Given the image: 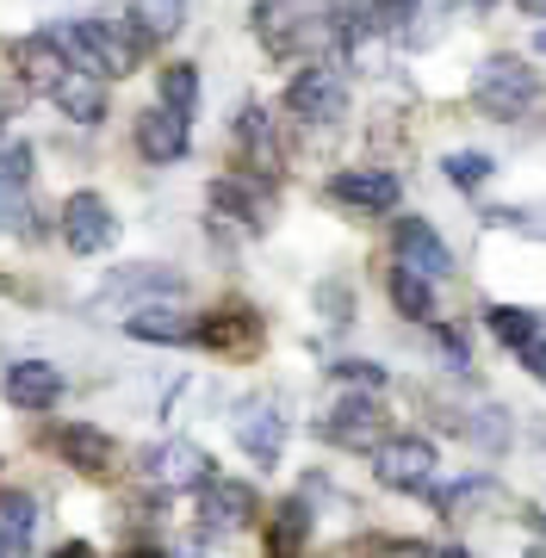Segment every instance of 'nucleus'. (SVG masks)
<instances>
[{
    "mask_svg": "<svg viewBox=\"0 0 546 558\" xmlns=\"http://www.w3.org/2000/svg\"><path fill=\"white\" fill-rule=\"evenodd\" d=\"M255 32L274 57H317L336 44V20H329L324 0H262Z\"/></svg>",
    "mask_w": 546,
    "mask_h": 558,
    "instance_id": "nucleus-1",
    "label": "nucleus"
},
{
    "mask_svg": "<svg viewBox=\"0 0 546 558\" xmlns=\"http://www.w3.org/2000/svg\"><path fill=\"white\" fill-rule=\"evenodd\" d=\"M57 44H62V57L75 62V69H87V75H100V81L131 75V69H137V57H143V44L131 38V25H112V20H75V25H62Z\"/></svg>",
    "mask_w": 546,
    "mask_h": 558,
    "instance_id": "nucleus-2",
    "label": "nucleus"
},
{
    "mask_svg": "<svg viewBox=\"0 0 546 558\" xmlns=\"http://www.w3.org/2000/svg\"><path fill=\"white\" fill-rule=\"evenodd\" d=\"M472 94H478V106H485L490 119H527L534 112V100H541V81H534V69L515 57H490L485 69H478V81H472Z\"/></svg>",
    "mask_w": 546,
    "mask_h": 558,
    "instance_id": "nucleus-3",
    "label": "nucleus"
},
{
    "mask_svg": "<svg viewBox=\"0 0 546 558\" xmlns=\"http://www.w3.org/2000/svg\"><path fill=\"white\" fill-rule=\"evenodd\" d=\"M435 447L423 435H398V440H373V478L385 490H410V497H428L435 484Z\"/></svg>",
    "mask_w": 546,
    "mask_h": 558,
    "instance_id": "nucleus-4",
    "label": "nucleus"
},
{
    "mask_svg": "<svg viewBox=\"0 0 546 558\" xmlns=\"http://www.w3.org/2000/svg\"><path fill=\"white\" fill-rule=\"evenodd\" d=\"M62 242H69L75 255H106V248L119 242L112 205H106L100 193H69V205H62Z\"/></svg>",
    "mask_w": 546,
    "mask_h": 558,
    "instance_id": "nucleus-5",
    "label": "nucleus"
},
{
    "mask_svg": "<svg viewBox=\"0 0 546 558\" xmlns=\"http://www.w3.org/2000/svg\"><path fill=\"white\" fill-rule=\"evenodd\" d=\"M342 106H348V94H342V81H336V69L311 62V69H299V75L286 81V112L304 124H336Z\"/></svg>",
    "mask_w": 546,
    "mask_h": 558,
    "instance_id": "nucleus-6",
    "label": "nucleus"
},
{
    "mask_svg": "<svg viewBox=\"0 0 546 558\" xmlns=\"http://www.w3.org/2000/svg\"><path fill=\"white\" fill-rule=\"evenodd\" d=\"M324 440L336 447H354V453H373V440H385V410L373 391H354V398H336L324 422Z\"/></svg>",
    "mask_w": 546,
    "mask_h": 558,
    "instance_id": "nucleus-7",
    "label": "nucleus"
},
{
    "mask_svg": "<svg viewBox=\"0 0 546 558\" xmlns=\"http://www.w3.org/2000/svg\"><path fill=\"white\" fill-rule=\"evenodd\" d=\"M186 149H193V119H186V112H174V106H149V112H137V156L143 161L168 168V161H181Z\"/></svg>",
    "mask_w": 546,
    "mask_h": 558,
    "instance_id": "nucleus-8",
    "label": "nucleus"
},
{
    "mask_svg": "<svg viewBox=\"0 0 546 558\" xmlns=\"http://www.w3.org/2000/svg\"><path fill=\"white\" fill-rule=\"evenodd\" d=\"M230 428H236V447H243L255 465H280L286 459V416L267 398L243 403V410L230 416Z\"/></svg>",
    "mask_w": 546,
    "mask_h": 558,
    "instance_id": "nucleus-9",
    "label": "nucleus"
},
{
    "mask_svg": "<svg viewBox=\"0 0 546 558\" xmlns=\"http://www.w3.org/2000/svg\"><path fill=\"white\" fill-rule=\"evenodd\" d=\"M255 490L248 484H236V478H211L199 484V521H205V534H236V527H248L255 521Z\"/></svg>",
    "mask_w": 546,
    "mask_h": 558,
    "instance_id": "nucleus-10",
    "label": "nucleus"
},
{
    "mask_svg": "<svg viewBox=\"0 0 546 558\" xmlns=\"http://www.w3.org/2000/svg\"><path fill=\"white\" fill-rule=\"evenodd\" d=\"M391 248H398V267H410V274H423V279L453 274V248H447V242L435 236V223H423V218L391 223Z\"/></svg>",
    "mask_w": 546,
    "mask_h": 558,
    "instance_id": "nucleus-11",
    "label": "nucleus"
},
{
    "mask_svg": "<svg viewBox=\"0 0 546 558\" xmlns=\"http://www.w3.org/2000/svg\"><path fill=\"white\" fill-rule=\"evenodd\" d=\"M193 341L218 348V354H255V348H262V317H255L248 304H223V311H211L205 323H193Z\"/></svg>",
    "mask_w": 546,
    "mask_h": 558,
    "instance_id": "nucleus-12",
    "label": "nucleus"
},
{
    "mask_svg": "<svg viewBox=\"0 0 546 558\" xmlns=\"http://www.w3.org/2000/svg\"><path fill=\"white\" fill-rule=\"evenodd\" d=\"M7 403H13V410H32V416L57 410L62 403V373L50 366V360H13V366H7Z\"/></svg>",
    "mask_w": 546,
    "mask_h": 558,
    "instance_id": "nucleus-13",
    "label": "nucleus"
},
{
    "mask_svg": "<svg viewBox=\"0 0 546 558\" xmlns=\"http://www.w3.org/2000/svg\"><path fill=\"white\" fill-rule=\"evenodd\" d=\"M149 472H156V484H168V490H199V484L211 478V453H205L199 440H162V447L149 453Z\"/></svg>",
    "mask_w": 546,
    "mask_h": 558,
    "instance_id": "nucleus-14",
    "label": "nucleus"
},
{
    "mask_svg": "<svg viewBox=\"0 0 546 558\" xmlns=\"http://www.w3.org/2000/svg\"><path fill=\"white\" fill-rule=\"evenodd\" d=\"M50 100L62 106V119H69V124H100L106 119V81L69 62V69L50 81Z\"/></svg>",
    "mask_w": 546,
    "mask_h": 558,
    "instance_id": "nucleus-15",
    "label": "nucleus"
},
{
    "mask_svg": "<svg viewBox=\"0 0 546 558\" xmlns=\"http://www.w3.org/2000/svg\"><path fill=\"white\" fill-rule=\"evenodd\" d=\"M230 137H236V156H243V168H255L262 180L280 174V137H274V119H267L262 106H248L243 119L230 124Z\"/></svg>",
    "mask_w": 546,
    "mask_h": 558,
    "instance_id": "nucleus-16",
    "label": "nucleus"
},
{
    "mask_svg": "<svg viewBox=\"0 0 546 558\" xmlns=\"http://www.w3.org/2000/svg\"><path fill=\"white\" fill-rule=\"evenodd\" d=\"M398 174H385V168H354V174H336L329 180V199L354 205V211H391L398 205Z\"/></svg>",
    "mask_w": 546,
    "mask_h": 558,
    "instance_id": "nucleus-17",
    "label": "nucleus"
},
{
    "mask_svg": "<svg viewBox=\"0 0 546 558\" xmlns=\"http://www.w3.org/2000/svg\"><path fill=\"white\" fill-rule=\"evenodd\" d=\"M211 211H218V218H230V223H243V230H267L274 199H267L255 180L230 174V180H218V186H211Z\"/></svg>",
    "mask_w": 546,
    "mask_h": 558,
    "instance_id": "nucleus-18",
    "label": "nucleus"
},
{
    "mask_svg": "<svg viewBox=\"0 0 546 558\" xmlns=\"http://www.w3.org/2000/svg\"><path fill=\"white\" fill-rule=\"evenodd\" d=\"M57 453L75 465V472H87V478H106L112 472V459H119V447H112V435H100V428H87V422H69L57 435Z\"/></svg>",
    "mask_w": 546,
    "mask_h": 558,
    "instance_id": "nucleus-19",
    "label": "nucleus"
},
{
    "mask_svg": "<svg viewBox=\"0 0 546 558\" xmlns=\"http://www.w3.org/2000/svg\"><path fill=\"white\" fill-rule=\"evenodd\" d=\"M124 336H137V341H162V348H174V341H193V323L174 311V304H131L124 311Z\"/></svg>",
    "mask_w": 546,
    "mask_h": 558,
    "instance_id": "nucleus-20",
    "label": "nucleus"
},
{
    "mask_svg": "<svg viewBox=\"0 0 546 558\" xmlns=\"http://www.w3.org/2000/svg\"><path fill=\"white\" fill-rule=\"evenodd\" d=\"M181 20H186V0H131V13H124V25H131V38L137 44L174 38Z\"/></svg>",
    "mask_w": 546,
    "mask_h": 558,
    "instance_id": "nucleus-21",
    "label": "nucleus"
},
{
    "mask_svg": "<svg viewBox=\"0 0 546 558\" xmlns=\"http://www.w3.org/2000/svg\"><path fill=\"white\" fill-rule=\"evenodd\" d=\"M13 62H20L25 87H44V94H50V81L69 69V57H62L57 38H20V44H13Z\"/></svg>",
    "mask_w": 546,
    "mask_h": 558,
    "instance_id": "nucleus-22",
    "label": "nucleus"
},
{
    "mask_svg": "<svg viewBox=\"0 0 546 558\" xmlns=\"http://www.w3.org/2000/svg\"><path fill=\"white\" fill-rule=\"evenodd\" d=\"M124 292H137V299H174V292H186V279L162 274V267H124V274H112L106 299H124Z\"/></svg>",
    "mask_w": 546,
    "mask_h": 558,
    "instance_id": "nucleus-23",
    "label": "nucleus"
},
{
    "mask_svg": "<svg viewBox=\"0 0 546 558\" xmlns=\"http://www.w3.org/2000/svg\"><path fill=\"white\" fill-rule=\"evenodd\" d=\"M32 521H38V502L32 497H7L0 502V558L32 553Z\"/></svg>",
    "mask_w": 546,
    "mask_h": 558,
    "instance_id": "nucleus-24",
    "label": "nucleus"
},
{
    "mask_svg": "<svg viewBox=\"0 0 546 558\" xmlns=\"http://www.w3.org/2000/svg\"><path fill=\"white\" fill-rule=\"evenodd\" d=\"M391 304L404 311L410 323H435V292H428V279L423 274H410V267H391Z\"/></svg>",
    "mask_w": 546,
    "mask_h": 558,
    "instance_id": "nucleus-25",
    "label": "nucleus"
},
{
    "mask_svg": "<svg viewBox=\"0 0 546 558\" xmlns=\"http://www.w3.org/2000/svg\"><path fill=\"white\" fill-rule=\"evenodd\" d=\"M460 435L472 440L478 453H503V447H509V410H497V403H478V410L460 422Z\"/></svg>",
    "mask_w": 546,
    "mask_h": 558,
    "instance_id": "nucleus-26",
    "label": "nucleus"
},
{
    "mask_svg": "<svg viewBox=\"0 0 546 558\" xmlns=\"http://www.w3.org/2000/svg\"><path fill=\"white\" fill-rule=\"evenodd\" d=\"M428 497H435V509H441L447 521H465L478 502H490V484L485 478H460V484H428Z\"/></svg>",
    "mask_w": 546,
    "mask_h": 558,
    "instance_id": "nucleus-27",
    "label": "nucleus"
},
{
    "mask_svg": "<svg viewBox=\"0 0 546 558\" xmlns=\"http://www.w3.org/2000/svg\"><path fill=\"white\" fill-rule=\"evenodd\" d=\"M485 323H490V336L509 341V348H522V341L541 336V317H534V311H522V304H490Z\"/></svg>",
    "mask_w": 546,
    "mask_h": 558,
    "instance_id": "nucleus-28",
    "label": "nucleus"
},
{
    "mask_svg": "<svg viewBox=\"0 0 546 558\" xmlns=\"http://www.w3.org/2000/svg\"><path fill=\"white\" fill-rule=\"evenodd\" d=\"M304 539H311V509L304 502H286L274 527H267V553H299Z\"/></svg>",
    "mask_w": 546,
    "mask_h": 558,
    "instance_id": "nucleus-29",
    "label": "nucleus"
},
{
    "mask_svg": "<svg viewBox=\"0 0 546 558\" xmlns=\"http://www.w3.org/2000/svg\"><path fill=\"white\" fill-rule=\"evenodd\" d=\"M162 106H174V112L193 119V106H199V69L193 62H168L162 69Z\"/></svg>",
    "mask_w": 546,
    "mask_h": 558,
    "instance_id": "nucleus-30",
    "label": "nucleus"
},
{
    "mask_svg": "<svg viewBox=\"0 0 546 558\" xmlns=\"http://www.w3.org/2000/svg\"><path fill=\"white\" fill-rule=\"evenodd\" d=\"M441 174L453 180V186H465V193H472V186H485V180L497 174V161L478 156V149H453V156L441 161Z\"/></svg>",
    "mask_w": 546,
    "mask_h": 558,
    "instance_id": "nucleus-31",
    "label": "nucleus"
},
{
    "mask_svg": "<svg viewBox=\"0 0 546 558\" xmlns=\"http://www.w3.org/2000/svg\"><path fill=\"white\" fill-rule=\"evenodd\" d=\"M336 379L354 385V391H379V385H385V366H373V360H336Z\"/></svg>",
    "mask_w": 546,
    "mask_h": 558,
    "instance_id": "nucleus-32",
    "label": "nucleus"
},
{
    "mask_svg": "<svg viewBox=\"0 0 546 558\" xmlns=\"http://www.w3.org/2000/svg\"><path fill=\"white\" fill-rule=\"evenodd\" d=\"M0 180H13V186L32 180V149H25V143H7V149H0Z\"/></svg>",
    "mask_w": 546,
    "mask_h": 558,
    "instance_id": "nucleus-33",
    "label": "nucleus"
},
{
    "mask_svg": "<svg viewBox=\"0 0 546 558\" xmlns=\"http://www.w3.org/2000/svg\"><path fill=\"white\" fill-rule=\"evenodd\" d=\"M317 311H324L329 323H348V317H354V299H348V286H317Z\"/></svg>",
    "mask_w": 546,
    "mask_h": 558,
    "instance_id": "nucleus-34",
    "label": "nucleus"
},
{
    "mask_svg": "<svg viewBox=\"0 0 546 558\" xmlns=\"http://www.w3.org/2000/svg\"><path fill=\"white\" fill-rule=\"evenodd\" d=\"M435 341H441L447 366H453V373H465V336H460V329H435Z\"/></svg>",
    "mask_w": 546,
    "mask_h": 558,
    "instance_id": "nucleus-35",
    "label": "nucleus"
},
{
    "mask_svg": "<svg viewBox=\"0 0 546 558\" xmlns=\"http://www.w3.org/2000/svg\"><path fill=\"white\" fill-rule=\"evenodd\" d=\"M515 354H522V366L527 373H534V379L546 385V336H534V341H522V348H515Z\"/></svg>",
    "mask_w": 546,
    "mask_h": 558,
    "instance_id": "nucleus-36",
    "label": "nucleus"
},
{
    "mask_svg": "<svg viewBox=\"0 0 546 558\" xmlns=\"http://www.w3.org/2000/svg\"><path fill=\"white\" fill-rule=\"evenodd\" d=\"M515 7H522L527 20H546V0H515Z\"/></svg>",
    "mask_w": 546,
    "mask_h": 558,
    "instance_id": "nucleus-37",
    "label": "nucleus"
},
{
    "mask_svg": "<svg viewBox=\"0 0 546 558\" xmlns=\"http://www.w3.org/2000/svg\"><path fill=\"white\" fill-rule=\"evenodd\" d=\"M534 50H541V57H546V32H534Z\"/></svg>",
    "mask_w": 546,
    "mask_h": 558,
    "instance_id": "nucleus-38",
    "label": "nucleus"
}]
</instances>
